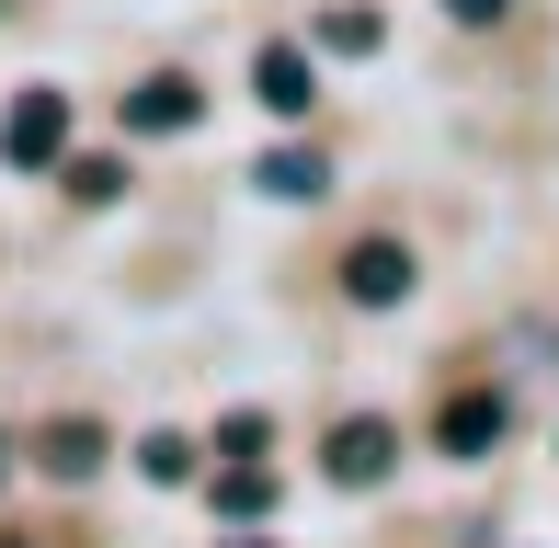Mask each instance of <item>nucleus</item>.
Returning <instances> with one entry per match:
<instances>
[{
  "mask_svg": "<svg viewBox=\"0 0 559 548\" xmlns=\"http://www.w3.org/2000/svg\"><path fill=\"white\" fill-rule=\"evenodd\" d=\"M217 514H274V480H263V468H217Z\"/></svg>",
  "mask_w": 559,
  "mask_h": 548,
  "instance_id": "9d476101",
  "label": "nucleus"
},
{
  "mask_svg": "<svg viewBox=\"0 0 559 548\" xmlns=\"http://www.w3.org/2000/svg\"><path fill=\"white\" fill-rule=\"evenodd\" d=\"M251 183H263V194H286V206H309V194H320V160H309V148H274Z\"/></svg>",
  "mask_w": 559,
  "mask_h": 548,
  "instance_id": "6e6552de",
  "label": "nucleus"
},
{
  "mask_svg": "<svg viewBox=\"0 0 559 548\" xmlns=\"http://www.w3.org/2000/svg\"><path fill=\"white\" fill-rule=\"evenodd\" d=\"M320 46L332 58H377V12H320Z\"/></svg>",
  "mask_w": 559,
  "mask_h": 548,
  "instance_id": "9b49d317",
  "label": "nucleus"
},
{
  "mask_svg": "<svg viewBox=\"0 0 559 548\" xmlns=\"http://www.w3.org/2000/svg\"><path fill=\"white\" fill-rule=\"evenodd\" d=\"M138 468H148L160 491H171V480H194V434H171V422H160V434L138 445Z\"/></svg>",
  "mask_w": 559,
  "mask_h": 548,
  "instance_id": "1a4fd4ad",
  "label": "nucleus"
},
{
  "mask_svg": "<svg viewBox=\"0 0 559 548\" xmlns=\"http://www.w3.org/2000/svg\"><path fill=\"white\" fill-rule=\"evenodd\" d=\"M343 297L354 309H400V297H412V252H400V240H354L343 252Z\"/></svg>",
  "mask_w": 559,
  "mask_h": 548,
  "instance_id": "f03ea898",
  "label": "nucleus"
},
{
  "mask_svg": "<svg viewBox=\"0 0 559 548\" xmlns=\"http://www.w3.org/2000/svg\"><path fill=\"white\" fill-rule=\"evenodd\" d=\"M35 468H46V480H92V468H104V422H46Z\"/></svg>",
  "mask_w": 559,
  "mask_h": 548,
  "instance_id": "423d86ee",
  "label": "nucleus"
},
{
  "mask_svg": "<svg viewBox=\"0 0 559 548\" xmlns=\"http://www.w3.org/2000/svg\"><path fill=\"white\" fill-rule=\"evenodd\" d=\"M126 127H138V138H183L194 127V81H183V69L138 81V92H126Z\"/></svg>",
  "mask_w": 559,
  "mask_h": 548,
  "instance_id": "20e7f679",
  "label": "nucleus"
},
{
  "mask_svg": "<svg viewBox=\"0 0 559 548\" xmlns=\"http://www.w3.org/2000/svg\"><path fill=\"white\" fill-rule=\"evenodd\" d=\"M389 468H400V434H389L377 412L332 422V480H354V491H366V480H389Z\"/></svg>",
  "mask_w": 559,
  "mask_h": 548,
  "instance_id": "7ed1b4c3",
  "label": "nucleus"
},
{
  "mask_svg": "<svg viewBox=\"0 0 559 548\" xmlns=\"http://www.w3.org/2000/svg\"><path fill=\"white\" fill-rule=\"evenodd\" d=\"M263 434H274L263 412H228V422H217V445H228V457H263Z\"/></svg>",
  "mask_w": 559,
  "mask_h": 548,
  "instance_id": "ddd939ff",
  "label": "nucleus"
},
{
  "mask_svg": "<svg viewBox=\"0 0 559 548\" xmlns=\"http://www.w3.org/2000/svg\"><path fill=\"white\" fill-rule=\"evenodd\" d=\"M0 468H12V434H0Z\"/></svg>",
  "mask_w": 559,
  "mask_h": 548,
  "instance_id": "2eb2a0df",
  "label": "nucleus"
},
{
  "mask_svg": "<svg viewBox=\"0 0 559 548\" xmlns=\"http://www.w3.org/2000/svg\"><path fill=\"white\" fill-rule=\"evenodd\" d=\"M445 12H456V23H502V0H445Z\"/></svg>",
  "mask_w": 559,
  "mask_h": 548,
  "instance_id": "4468645a",
  "label": "nucleus"
},
{
  "mask_svg": "<svg viewBox=\"0 0 559 548\" xmlns=\"http://www.w3.org/2000/svg\"><path fill=\"white\" fill-rule=\"evenodd\" d=\"M58 148H69V92H46V81H35L12 115H0V160H12V171H46Z\"/></svg>",
  "mask_w": 559,
  "mask_h": 548,
  "instance_id": "f257e3e1",
  "label": "nucleus"
},
{
  "mask_svg": "<svg viewBox=\"0 0 559 548\" xmlns=\"http://www.w3.org/2000/svg\"><path fill=\"white\" fill-rule=\"evenodd\" d=\"M69 194H81V206H115L126 171H115V160H69Z\"/></svg>",
  "mask_w": 559,
  "mask_h": 548,
  "instance_id": "f8f14e48",
  "label": "nucleus"
},
{
  "mask_svg": "<svg viewBox=\"0 0 559 548\" xmlns=\"http://www.w3.org/2000/svg\"><path fill=\"white\" fill-rule=\"evenodd\" d=\"M491 434H502V401H491V389H456V401L435 412V445H445V457H479Z\"/></svg>",
  "mask_w": 559,
  "mask_h": 548,
  "instance_id": "39448f33",
  "label": "nucleus"
},
{
  "mask_svg": "<svg viewBox=\"0 0 559 548\" xmlns=\"http://www.w3.org/2000/svg\"><path fill=\"white\" fill-rule=\"evenodd\" d=\"M251 92H263V115H309V104H320L297 46H263V58H251Z\"/></svg>",
  "mask_w": 559,
  "mask_h": 548,
  "instance_id": "0eeeda50",
  "label": "nucleus"
}]
</instances>
